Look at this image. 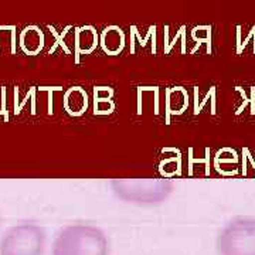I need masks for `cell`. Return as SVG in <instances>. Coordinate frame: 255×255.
<instances>
[{"label":"cell","instance_id":"cell-1","mask_svg":"<svg viewBox=\"0 0 255 255\" xmlns=\"http://www.w3.org/2000/svg\"><path fill=\"white\" fill-rule=\"evenodd\" d=\"M107 234L95 226L74 224L63 228L53 244V255H108Z\"/></svg>","mask_w":255,"mask_h":255},{"label":"cell","instance_id":"cell-5","mask_svg":"<svg viewBox=\"0 0 255 255\" xmlns=\"http://www.w3.org/2000/svg\"><path fill=\"white\" fill-rule=\"evenodd\" d=\"M43 46V36L37 28H26L21 34V48L28 53L34 54Z\"/></svg>","mask_w":255,"mask_h":255},{"label":"cell","instance_id":"cell-3","mask_svg":"<svg viewBox=\"0 0 255 255\" xmlns=\"http://www.w3.org/2000/svg\"><path fill=\"white\" fill-rule=\"evenodd\" d=\"M219 255H255V219L237 217L217 237Z\"/></svg>","mask_w":255,"mask_h":255},{"label":"cell","instance_id":"cell-4","mask_svg":"<svg viewBox=\"0 0 255 255\" xmlns=\"http://www.w3.org/2000/svg\"><path fill=\"white\" fill-rule=\"evenodd\" d=\"M46 247L44 230L23 223L10 228L0 241V255H43Z\"/></svg>","mask_w":255,"mask_h":255},{"label":"cell","instance_id":"cell-2","mask_svg":"<svg viewBox=\"0 0 255 255\" xmlns=\"http://www.w3.org/2000/svg\"><path fill=\"white\" fill-rule=\"evenodd\" d=\"M114 194L132 204H159L173 191V184L164 179H117L111 182Z\"/></svg>","mask_w":255,"mask_h":255}]
</instances>
